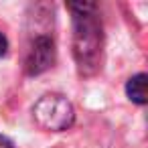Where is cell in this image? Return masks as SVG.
I'll list each match as a JSON object with an SVG mask.
<instances>
[{
	"instance_id": "4",
	"label": "cell",
	"mask_w": 148,
	"mask_h": 148,
	"mask_svg": "<svg viewBox=\"0 0 148 148\" xmlns=\"http://www.w3.org/2000/svg\"><path fill=\"white\" fill-rule=\"evenodd\" d=\"M148 77L144 75V73H138V75H134L130 81H128V85H126V93H128V97L134 101V103H140V106H144L146 103V95H148V81H146Z\"/></svg>"
},
{
	"instance_id": "5",
	"label": "cell",
	"mask_w": 148,
	"mask_h": 148,
	"mask_svg": "<svg viewBox=\"0 0 148 148\" xmlns=\"http://www.w3.org/2000/svg\"><path fill=\"white\" fill-rule=\"evenodd\" d=\"M6 49H8V43H6V39H4V35L0 33V57H2L4 53H6Z\"/></svg>"
},
{
	"instance_id": "2",
	"label": "cell",
	"mask_w": 148,
	"mask_h": 148,
	"mask_svg": "<svg viewBox=\"0 0 148 148\" xmlns=\"http://www.w3.org/2000/svg\"><path fill=\"white\" fill-rule=\"evenodd\" d=\"M33 116L41 128L51 130V132H59V130L69 128L73 124V118H75L73 106L59 93L43 95L33 108Z\"/></svg>"
},
{
	"instance_id": "6",
	"label": "cell",
	"mask_w": 148,
	"mask_h": 148,
	"mask_svg": "<svg viewBox=\"0 0 148 148\" xmlns=\"http://www.w3.org/2000/svg\"><path fill=\"white\" fill-rule=\"evenodd\" d=\"M0 148H14V146H12V142H10L6 136L0 134Z\"/></svg>"
},
{
	"instance_id": "3",
	"label": "cell",
	"mask_w": 148,
	"mask_h": 148,
	"mask_svg": "<svg viewBox=\"0 0 148 148\" xmlns=\"http://www.w3.org/2000/svg\"><path fill=\"white\" fill-rule=\"evenodd\" d=\"M53 61H55L53 39L47 37V35L37 37L31 43V49H29V55H27V71L31 75H39L45 69H49L53 65Z\"/></svg>"
},
{
	"instance_id": "1",
	"label": "cell",
	"mask_w": 148,
	"mask_h": 148,
	"mask_svg": "<svg viewBox=\"0 0 148 148\" xmlns=\"http://www.w3.org/2000/svg\"><path fill=\"white\" fill-rule=\"evenodd\" d=\"M75 25V59L83 73H91L101 55V25L95 18V4H69Z\"/></svg>"
}]
</instances>
